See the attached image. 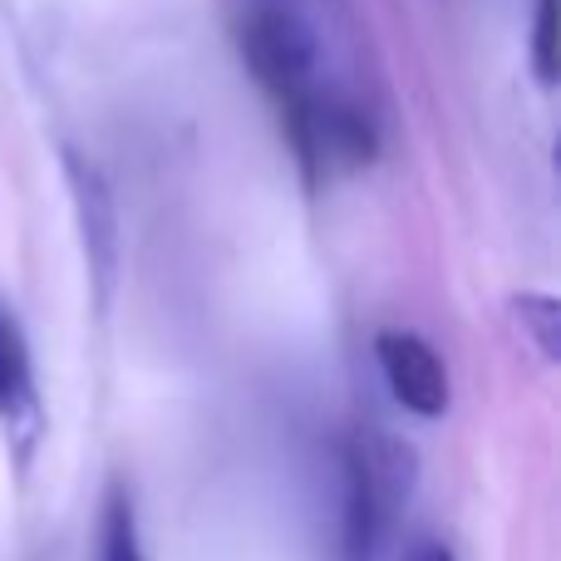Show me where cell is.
<instances>
[{"label":"cell","instance_id":"obj_9","mask_svg":"<svg viewBox=\"0 0 561 561\" xmlns=\"http://www.w3.org/2000/svg\"><path fill=\"white\" fill-rule=\"evenodd\" d=\"M404 561H458V557L448 552L444 542H414V547H409V557H404Z\"/></svg>","mask_w":561,"mask_h":561},{"label":"cell","instance_id":"obj_2","mask_svg":"<svg viewBox=\"0 0 561 561\" xmlns=\"http://www.w3.org/2000/svg\"><path fill=\"white\" fill-rule=\"evenodd\" d=\"M340 473H345V517H340V542L345 561H375L379 542L389 537L394 517L404 513L409 488H414V458L385 434L345 438L340 448Z\"/></svg>","mask_w":561,"mask_h":561},{"label":"cell","instance_id":"obj_5","mask_svg":"<svg viewBox=\"0 0 561 561\" xmlns=\"http://www.w3.org/2000/svg\"><path fill=\"white\" fill-rule=\"evenodd\" d=\"M35 414V379H30V345L20 335L15 310L0 300V419Z\"/></svg>","mask_w":561,"mask_h":561},{"label":"cell","instance_id":"obj_3","mask_svg":"<svg viewBox=\"0 0 561 561\" xmlns=\"http://www.w3.org/2000/svg\"><path fill=\"white\" fill-rule=\"evenodd\" d=\"M375 359L385 369V385L399 409L419 419H438L448 409V365L438 350L414 330H379L375 335Z\"/></svg>","mask_w":561,"mask_h":561},{"label":"cell","instance_id":"obj_8","mask_svg":"<svg viewBox=\"0 0 561 561\" xmlns=\"http://www.w3.org/2000/svg\"><path fill=\"white\" fill-rule=\"evenodd\" d=\"M533 75L542 89L557 84V0H537L533 10Z\"/></svg>","mask_w":561,"mask_h":561},{"label":"cell","instance_id":"obj_4","mask_svg":"<svg viewBox=\"0 0 561 561\" xmlns=\"http://www.w3.org/2000/svg\"><path fill=\"white\" fill-rule=\"evenodd\" d=\"M69 187H75V207H79V227H84V252L99 266V290L108 296V276H114V252H118V217H114V197H108L104 178L89 163L69 158Z\"/></svg>","mask_w":561,"mask_h":561},{"label":"cell","instance_id":"obj_7","mask_svg":"<svg viewBox=\"0 0 561 561\" xmlns=\"http://www.w3.org/2000/svg\"><path fill=\"white\" fill-rule=\"evenodd\" d=\"M513 310L523 316V325L533 330V340L542 345V359L547 365H557V355H561V316H557V300L552 296H542V290H523V296L513 300Z\"/></svg>","mask_w":561,"mask_h":561},{"label":"cell","instance_id":"obj_1","mask_svg":"<svg viewBox=\"0 0 561 561\" xmlns=\"http://www.w3.org/2000/svg\"><path fill=\"white\" fill-rule=\"evenodd\" d=\"M232 39L272 99L280 134L310 183L365 173L379 158L375 108L330 69V39L310 0H232Z\"/></svg>","mask_w":561,"mask_h":561},{"label":"cell","instance_id":"obj_6","mask_svg":"<svg viewBox=\"0 0 561 561\" xmlns=\"http://www.w3.org/2000/svg\"><path fill=\"white\" fill-rule=\"evenodd\" d=\"M99 561H144L134 503H128L124 488H114V493L104 497V517H99Z\"/></svg>","mask_w":561,"mask_h":561}]
</instances>
